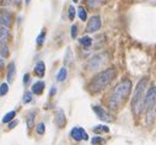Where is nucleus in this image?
Listing matches in <instances>:
<instances>
[{
    "instance_id": "f03ea898",
    "label": "nucleus",
    "mask_w": 156,
    "mask_h": 145,
    "mask_svg": "<svg viewBox=\"0 0 156 145\" xmlns=\"http://www.w3.org/2000/svg\"><path fill=\"white\" fill-rule=\"evenodd\" d=\"M115 76V70L113 68H109V69H106L103 71H101L100 74H97L92 81L90 83L89 85V89L92 91V92H98L101 91L102 89H105L112 80L113 78Z\"/></svg>"
},
{
    "instance_id": "a878e982",
    "label": "nucleus",
    "mask_w": 156,
    "mask_h": 145,
    "mask_svg": "<svg viewBox=\"0 0 156 145\" xmlns=\"http://www.w3.org/2000/svg\"><path fill=\"white\" fill-rule=\"evenodd\" d=\"M102 143H103V138H100V136H95L91 140V144L92 145H98V144H102Z\"/></svg>"
},
{
    "instance_id": "1a4fd4ad",
    "label": "nucleus",
    "mask_w": 156,
    "mask_h": 145,
    "mask_svg": "<svg viewBox=\"0 0 156 145\" xmlns=\"http://www.w3.org/2000/svg\"><path fill=\"white\" fill-rule=\"evenodd\" d=\"M44 72H46V65H44V63L43 62H38L36 64V66H34V74L37 76L42 78V76H44Z\"/></svg>"
},
{
    "instance_id": "9d476101",
    "label": "nucleus",
    "mask_w": 156,
    "mask_h": 145,
    "mask_svg": "<svg viewBox=\"0 0 156 145\" xmlns=\"http://www.w3.org/2000/svg\"><path fill=\"white\" fill-rule=\"evenodd\" d=\"M44 83L43 81H37V83H34L33 85H32V92L34 94V95H42V92H43V90H44Z\"/></svg>"
},
{
    "instance_id": "c85d7f7f",
    "label": "nucleus",
    "mask_w": 156,
    "mask_h": 145,
    "mask_svg": "<svg viewBox=\"0 0 156 145\" xmlns=\"http://www.w3.org/2000/svg\"><path fill=\"white\" fill-rule=\"evenodd\" d=\"M5 55H8V47L4 43H2V58H4Z\"/></svg>"
},
{
    "instance_id": "b1692460",
    "label": "nucleus",
    "mask_w": 156,
    "mask_h": 145,
    "mask_svg": "<svg viewBox=\"0 0 156 145\" xmlns=\"http://www.w3.org/2000/svg\"><path fill=\"white\" fill-rule=\"evenodd\" d=\"M44 37H46V32H41V34L37 37V44H38V46H41V44L43 43Z\"/></svg>"
},
{
    "instance_id": "a211bd4d",
    "label": "nucleus",
    "mask_w": 156,
    "mask_h": 145,
    "mask_svg": "<svg viewBox=\"0 0 156 145\" xmlns=\"http://www.w3.org/2000/svg\"><path fill=\"white\" fill-rule=\"evenodd\" d=\"M0 33H2V43H4V41H6V40H8V37H9L8 27L2 26V31H0Z\"/></svg>"
},
{
    "instance_id": "f8f14e48",
    "label": "nucleus",
    "mask_w": 156,
    "mask_h": 145,
    "mask_svg": "<svg viewBox=\"0 0 156 145\" xmlns=\"http://www.w3.org/2000/svg\"><path fill=\"white\" fill-rule=\"evenodd\" d=\"M8 81L9 83H12L14 81V78H15V63L11 62L9 65H8Z\"/></svg>"
},
{
    "instance_id": "20e7f679",
    "label": "nucleus",
    "mask_w": 156,
    "mask_h": 145,
    "mask_svg": "<svg viewBox=\"0 0 156 145\" xmlns=\"http://www.w3.org/2000/svg\"><path fill=\"white\" fill-rule=\"evenodd\" d=\"M155 101H156V87L152 86L147 91V94L145 96V107H146L147 112H151L152 111V108L155 106Z\"/></svg>"
},
{
    "instance_id": "ddd939ff",
    "label": "nucleus",
    "mask_w": 156,
    "mask_h": 145,
    "mask_svg": "<svg viewBox=\"0 0 156 145\" xmlns=\"http://www.w3.org/2000/svg\"><path fill=\"white\" fill-rule=\"evenodd\" d=\"M55 123H57V126H58L59 128H63V127L65 126V115H64V112H63L62 110H59L58 113H57Z\"/></svg>"
},
{
    "instance_id": "5701e85b",
    "label": "nucleus",
    "mask_w": 156,
    "mask_h": 145,
    "mask_svg": "<svg viewBox=\"0 0 156 145\" xmlns=\"http://www.w3.org/2000/svg\"><path fill=\"white\" fill-rule=\"evenodd\" d=\"M8 91H9V86H8V84L3 83V84H2V90H0V95H2V96H5V95L8 94Z\"/></svg>"
},
{
    "instance_id": "7c9ffc66",
    "label": "nucleus",
    "mask_w": 156,
    "mask_h": 145,
    "mask_svg": "<svg viewBox=\"0 0 156 145\" xmlns=\"http://www.w3.org/2000/svg\"><path fill=\"white\" fill-rule=\"evenodd\" d=\"M17 123H19L17 121H14V122H11V123L9 124V128H14V127H16V126H17Z\"/></svg>"
},
{
    "instance_id": "4468645a",
    "label": "nucleus",
    "mask_w": 156,
    "mask_h": 145,
    "mask_svg": "<svg viewBox=\"0 0 156 145\" xmlns=\"http://www.w3.org/2000/svg\"><path fill=\"white\" fill-rule=\"evenodd\" d=\"M103 2H105V0H86V5H87L89 9L94 10V9L98 8Z\"/></svg>"
},
{
    "instance_id": "bb28decb",
    "label": "nucleus",
    "mask_w": 156,
    "mask_h": 145,
    "mask_svg": "<svg viewBox=\"0 0 156 145\" xmlns=\"http://www.w3.org/2000/svg\"><path fill=\"white\" fill-rule=\"evenodd\" d=\"M44 128H46L44 124H43V123H40V124L37 126V133H38V134H43V133H44Z\"/></svg>"
},
{
    "instance_id": "4be33fe9",
    "label": "nucleus",
    "mask_w": 156,
    "mask_h": 145,
    "mask_svg": "<svg viewBox=\"0 0 156 145\" xmlns=\"http://www.w3.org/2000/svg\"><path fill=\"white\" fill-rule=\"evenodd\" d=\"M94 132H95V133H98V132H106V133H108L109 129H108V127H106V126H97V127L94 128Z\"/></svg>"
},
{
    "instance_id": "393cba45",
    "label": "nucleus",
    "mask_w": 156,
    "mask_h": 145,
    "mask_svg": "<svg viewBox=\"0 0 156 145\" xmlns=\"http://www.w3.org/2000/svg\"><path fill=\"white\" fill-rule=\"evenodd\" d=\"M68 16H69L70 20H74V17H75V9H74V6H69V9H68Z\"/></svg>"
},
{
    "instance_id": "412c9836",
    "label": "nucleus",
    "mask_w": 156,
    "mask_h": 145,
    "mask_svg": "<svg viewBox=\"0 0 156 145\" xmlns=\"http://www.w3.org/2000/svg\"><path fill=\"white\" fill-rule=\"evenodd\" d=\"M22 101H23V103H30L32 101V94L31 92H25L23 97H22Z\"/></svg>"
},
{
    "instance_id": "dca6fc26",
    "label": "nucleus",
    "mask_w": 156,
    "mask_h": 145,
    "mask_svg": "<svg viewBox=\"0 0 156 145\" xmlns=\"http://www.w3.org/2000/svg\"><path fill=\"white\" fill-rule=\"evenodd\" d=\"M79 42H80V44H83L84 47H90L91 43H92V40L89 37V36H84V37H81V38L79 40Z\"/></svg>"
},
{
    "instance_id": "f3484780",
    "label": "nucleus",
    "mask_w": 156,
    "mask_h": 145,
    "mask_svg": "<svg viewBox=\"0 0 156 145\" xmlns=\"http://www.w3.org/2000/svg\"><path fill=\"white\" fill-rule=\"evenodd\" d=\"M15 116H16V112H15V111H11V112L6 113V115L3 117V123H9L11 119L15 118Z\"/></svg>"
},
{
    "instance_id": "39448f33",
    "label": "nucleus",
    "mask_w": 156,
    "mask_h": 145,
    "mask_svg": "<svg viewBox=\"0 0 156 145\" xmlns=\"http://www.w3.org/2000/svg\"><path fill=\"white\" fill-rule=\"evenodd\" d=\"M70 135H71L73 139H75V140H77V141H79V140H87V139H89L87 133H86L83 128H80V127L73 128L71 132H70Z\"/></svg>"
},
{
    "instance_id": "aec40b11",
    "label": "nucleus",
    "mask_w": 156,
    "mask_h": 145,
    "mask_svg": "<svg viewBox=\"0 0 156 145\" xmlns=\"http://www.w3.org/2000/svg\"><path fill=\"white\" fill-rule=\"evenodd\" d=\"M77 12H79V17H80V20H83V21H85V20H86L87 14H86V11H85V9H84L83 6L77 9Z\"/></svg>"
},
{
    "instance_id": "c756f323",
    "label": "nucleus",
    "mask_w": 156,
    "mask_h": 145,
    "mask_svg": "<svg viewBox=\"0 0 156 145\" xmlns=\"http://www.w3.org/2000/svg\"><path fill=\"white\" fill-rule=\"evenodd\" d=\"M28 81H30V75H28V74H25V75H23V84L27 85Z\"/></svg>"
},
{
    "instance_id": "2f4dec72",
    "label": "nucleus",
    "mask_w": 156,
    "mask_h": 145,
    "mask_svg": "<svg viewBox=\"0 0 156 145\" xmlns=\"http://www.w3.org/2000/svg\"><path fill=\"white\" fill-rule=\"evenodd\" d=\"M55 91H57V90H55V87L53 86V87H52V90H51V95H53V94H55Z\"/></svg>"
},
{
    "instance_id": "6e6552de",
    "label": "nucleus",
    "mask_w": 156,
    "mask_h": 145,
    "mask_svg": "<svg viewBox=\"0 0 156 145\" xmlns=\"http://www.w3.org/2000/svg\"><path fill=\"white\" fill-rule=\"evenodd\" d=\"M92 108H94L95 113L97 115V117H98L100 119H102V121H105V122H112V117L103 110V108H101V107H98V106H94Z\"/></svg>"
},
{
    "instance_id": "9b49d317",
    "label": "nucleus",
    "mask_w": 156,
    "mask_h": 145,
    "mask_svg": "<svg viewBox=\"0 0 156 145\" xmlns=\"http://www.w3.org/2000/svg\"><path fill=\"white\" fill-rule=\"evenodd\" d=\"M2 26H5V27L11 26V15L8 11L2 12Z\"/></svg>"
},
{
    "instance_id": "473e14b6",
    "label": "nucleus",
    "mask_w": 156,
    "mask_h": 145,
    "mask_svg": "<svg viewBox=\"0 0 156 145\" xmlns=\"http://www.w3.org/2000/svg\"><path fill=\"white\" fill-rule=\"evenodd\" d=\"M30 2H31V0H26V4H30Z\"/></svg>"
},
{
    "instance_id": "6ab92c4d",
    "label": "nucleus",
    "mask_w": 156,
    "mask_h": 145,
    "mask_svg": "<svg viewBox=\"0 0 156 145\" xmlns=\"http://www.w3.org/2000/svg\"><path fill=\"white\" fill-rule=\"evenodd\" d=\"M33 121H34V112H30L28 116H27V127L28 128H32Z\"/></svg>"
},
{
    "instance_id": "2eb2a0df",
    "label": "nucleus",
    "mask_w": 156,
    "mask_h": 145,
    "mask_svg": "<svg viewBox=\"0 0 156 145\" xmlns=\"http://www.w3.org/2000/svg\"><path fill=\"white\" fill-rule=\"evenodd\" d=\"M66 74H68V71H66V68H62L58 72V75H57V80L58 81H64L65 78H66Z\"/></svg>"
},
{
    "instance_id": "f257e3e1",
    "label": "nucleus",
    "mask_w": 156,
    "mask_h": 145,
    "mask_svg": "<svg viewBox=\"0 0 156 145\" xmlns=\"http://www.w3.org/2000/svg\"><path fill=\"white\" fill-rule=\"evenodd\" d=\"M132 90V83L130 80H123L117 85L109 97L108 104L111 110H117L122 103H124V101L128 98L129 94Z\"/></svg>"
},
{
    "instance_id": "7ed1b4c3",
    "label": "nucleus",
    "mask_w": 156,
    "mask_h": 145,
    "mask_svg": "<svg viewBox=\"0 0 156 145\" xmlns=\"http://www.w3.org/2000/svg\"><path fill=\"white\" fill-rule=\"evenodd\" d=\"M146 83H147V79H146V78L141 79V80L136 84V87H135V90H134L133 101H132V108H133V112H134L136 116L140 115V112L143 111V106L145 104L144 91H145Z\"/></svg>"
},
{
    "instance_id": "72a5a7b5",
    "label": "nucleus",
    "mask_w": 156,
    "mask_h": 145,
    "mask_svg": "<svg viewBox=\"0 0 156 145\" xmlns=\"http://www.w3.org/2000/svg\"><path fill=\"white\" fill-rule=\"evenodd\" d=\"M73 2H74V3H76V2H79V0H73Z\"/></svg>"
},
{
    "instance_id": "0eeeda50",
    "label": "nucleus",
    "mask_w": 156,
    "mask_h": 145,
    "mask_svg": "<svg viewBox=\"0 0 156 145\" xmlns=\"http://www.w3.org/2000/svg\"><path fill=\"white\" fill-rule=\"evenodd\" d=\"M103 55L102 54H100V55H95V57H92L90 60H89V63H87V68L89 69H98L102 64H103Z\"/></svg>"
},
{
    "instance_id": "cd10ccee",
    "label": "nucleus",
    "mask_w": 156,
    "mask_h": 145,
    "mask_svg": "<svg viewBox=\"0 0 156 145\" xmlns=\"http://www.w3.org/2000/svg\"><path fill=\"white\" fill-rule=\"evenodd\" d=\"M76 34H77V26H76V25H73V26H71V37L75 38Z\"/></svg>"
},
{
    "instance_id": "423d86ee",
    "label": "nucleus",
    "mask_w": 156,
    "mask_h": 145,
    "mask_svg": "<svg viewBox=\"0 0 156 145\" xmlns=\"http://www.w3.org/2000/svg\"><path fill=\"white\" fill-rule=\"evenodd\" d=\"M100 27H101V20H100V16H92V17L89 20L87 25H86V32H89V33H91V32H96V31L100 30Z\"/></svg>"
}]
</instances>
